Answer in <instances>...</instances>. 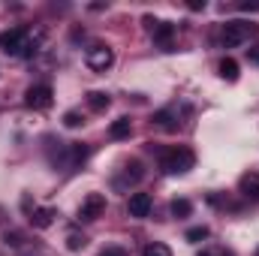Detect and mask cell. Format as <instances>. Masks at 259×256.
<instances>
[{"mask_svg":"<svg viewBox=\"0 0 259 256\" xmlns=\"http://www.w3.org/2000/svg\"><path fill=\"white\" fill-rule=\"evenodd\" d=\"M154 124H157L160 130H166V133H175L181 121H178V115H175L172 109H163V112H157V115H154Z\"/></svg>","mask_w":259,"mask_h":256,"instance_id":"cell-13","label":"cell"},{"mask_svg":"<svg viewBox=\"0 0 259 256\" xmlns=\"http://www.w3.org/2000/svg\"><path fill=\"white\" fill-rule=\"evenodd\" d=\"M190 9H193V12H199V9H205V0H202V3H199V0H193V3H190Z\"/></svg>","mask_w":259,"mask_h":256,"instance_id":"cell-26","label":"cell"},{"mask_svg":"<svg viewBox=\"0 0 259 256\" xmlns=\"http://www.w3.org/2000/svg\"><path fill=\"white\" fill-rule=\"evenodd\" d=\"M55 217H58L55 208H33V211H30V226H33V229H49V226L55 223Z\"/></svg>","mask_w":259,"mask_h":256,"instance_id":"cell-12","label":"cell"},{"mask_svg":"<svg viewBox=\"0 0 259 256\" xmlns=\"http://www.w3.org/2000/svg\"><path fill=\"white\" fill-rule=\"evenodd\" d=\"M199 256H232L229 250H223V247H211V250H202Z\"/></svg>","mask_w":259,"mask_h":256,"instance_id":"cell-23","label":"cell"},{"mask_svg":"<svg viewBox=\"0 0 259 256\" xmlns=\"http://www.w3.org/2000/svg\"><path fill=\"white\" fill-rule=\"evenodd\" d=\"M142 256H172V250L166 244H160V241H151V244H145Z\"/></svg>","mask_w":259,"mask_h":256,"instance_id":"cell-19","label":"cell"},{"mask_svg":"<svg viewBox=\"0 0 259 256\" xmlns=\"http://www.w3.org/2000/svg\"><path fill=\"white\" fill-rule=\"evenodd\" d=\"M169 211H172V217H190V211H193V205H190V199H172V205H169Z\"/></svg>","mask_w":259,"mask_h":256,"instance_id":"cell-16","label":"cell"},{"mask_svg":"<svg viewBox=\"0 0 259 256\" xmlns=\"http://www.w3.org/2000/svg\"><path fill=\"white\" fill-rule=\"evenodd\" d=\"M106 214V196L103 193H88L78 205V223H94Z\"/></svg>","mask_w":259,"mask_h":256,"instance_id":"cell-5","label":"cell"},{"mask_svg":"<svg viewBox=\"0 0 259 256\" xmlns=\"http://www.w3.org/2000/svg\"><path fill=\"white\" fill-rule=\"evenodd\" d=\"M145 27L154 36V42L163 46V52H172V39H175V24L172 21H157V18L145 15Z\"/></svg>","mask_w":259,"mask_h":256,"instance_id":"cell-7","label":"cell"},{"mask_svg":"<svg viewBox=\"0 0 259 256\" xmlns=\"http://www.w3.org/2000/svg\"><path fill=\"white\" fill-rule=\"evenodd\" d=\"M238 193H241L244 199L259 202V172H244L241 181H238Z\"/></svg>","mask_w":259,"mask_h":256,"instance_id":"cell-10","label":"cell"},{"mask_svg":"<svg viewBox=\"0 0 259 256\" xmlns=\"http://www.w3.org/2000/svg\"><path fill=\"white\" fill-rule=\"evenodd\" d=\"M217 69H220V75H223L226 81H238V64H235L232 58H223Z\"/></svg>","mask_w":259,"mask_h":256,"instance_id":"cell-17","label":"cell"},{"mask_svg":"<svg viewBox=\"0 0 259 256\" xmlns=\"http://www.w3.org/2000/svg\"><path fill=\"white\" fill-rule=\"evenodd\" d=\"M18 256H36V253H33L30 247H27V250H21V253H18Z\"/></svg>","mask_w":259,"mask_h":256,"instance_id":"cell-27","label":"cell"},{"mask_svg":"<svg viewBox=\"0 0 259 256\" xmlns=\"http://www.w3.org/2000/svg\"><path fill=\"white\" fill-rule=\"evenodd\" d=\"M250 36H253V24L250 21H226L223 24V33H220V39H223L226 49H238Z\"/></svg>","mask_w":259,"mask_h":256,"instance_id":"cell-3","label":"cell"},{"mask_svg":"<svg viewBox=\"0 0 259 256\" xmlns=\"http://www.w3.org/2000/svg\"><path fill=\"white\" fill-rule=\"evenodd\" d=\"M3 241H6V244H12V247H21V232H6V235H3Z\"/></svg>","mask_w":259,"mask_h":256,"instance_id":"cell-22","label":"cell"},{"mask_svg":"<svg viewBox=\"0 0 259 256\" xmlns=\"http://www.w3.org/2000/svg\"><path fill=\"white\" fill-rule=\"evenodd\" d=\"M145 178V169H142V163L139 160H130L127 166H124V175L121 178H115V187L121 190V187H133V184H139Z\"/></svg>","mask_w":259,"mask_h":256,"instance_id":"cell-9","label":"cell"},{"mask_svg":"<svg viewBox=\"0 0 259 256\" xmlns=\"http://www.w3.org/2000/svg\"><path fill=\"white\" fill-rule=\"evenodd\" d=\"M208 235H211V229H208V226H193V229H187V235H184V238H187L190 244H199V241H205Z\"/></svg>","mask_w":259,"mask_h":256,"instance_id":"cell-18","label":"cell"},{"mask_svg":"<svg viewBox=\"0 0 259 256\" xmlns=\"http://www.w3.org/2000/svg\"><path fill=\"white\" fill-rule=\"evenodd\" d=\"M151 208H154V202H151L148 193H133L127 199V214L136 217V220H145V217L151 214Z\"/></svg>","mask_w":259,"mask_h":256,"instance_id":"cell-8","label":"cell"},{"mask_svg":"<svg viewBox=\"0 0 259 256\" xmlns=\"http://www.w3.org/2000/svg\"><path fill=\"white\" fill-rule=\"evenodd\" d=\"M196 166V154L190 148H172V151H166L163 157H160V169L166 172V175H184V172H190Z\"/></svg>","mask_w":259,"mask_h":256,"instance_id":"cell-2","label":"cell"},{"mask_svg":"<svg viewBox=\"0 0 259 256\" xmlns=\"http://www.w3.org/2000/svg\"><path fill=\"white\" fill-rule=\"evenodd\" d=\"M109 103H112V97L103 94V91H91V94H88V106H91L94 112H106Z\"/></svg>","mask_w":259,"mask_h":256,"instance_id":"cell-15","label":"cell"},{"mask_svg":"<svg viewBox=\"0 0 259 256\" xmlns=\"http://www.w3.org/2000/svg\"><path fill=\"white\" fill-rule=\"evenodd\" d=\"M247 58H250L253 64H259V49H250V52H247Z\"/></svg>","mask_w":259,"mask_h":256,"instance_id":"cell-25","label":"cell"},{"mask_svg":"<svg viewBox=\"0 0 259 256\" xmlns=\"http://www.w3.org/2000/svg\"><path fill=\"white\" fill-rule=\"evenodd\" d=\"M84 244H88V238H84L81 232H69V235H66V247H69V250H81Z\"/></svg>","mask_w":259,"mask_h":256,"instance_id":"cell-20","label":"cell"},{"mask_svg":"<svg viewBox=\"0 0 259 256\" xmlns=\"http://www.w3.org/2000/svg\"><path fill=\"white\" fill-rule=\"evenodd\" d=\"M52 103H55L52 84H30L24 91V106L33 109V112H46V109H52Z\"/></svg>","mask_w":259,"mask_h":256,"instance_id":"cell-4","label":"cell"},{"mask_svg":"<svg viewBox=\"0 0 259 256\" xmlns=\"http://www.w3.org/2000/svg\"><path fill=\"white\" fill-rule=\"evenodd\" d=\"M100 256H127V250H124V247H106Z\"/></svg>","mask_w":259,"mask_h":256,"instance_id":"cell-24","label":"cell"},{"mask_svg":"<svg viewBox=\"0 0 259 256\" xmlns=\"http://www.w3.org/2000/svg\"><path fill=\"white\" fill-rule=\"evenodd\" d=\"M81 124H84V118H81L78 112H66V115H64V127L75 130V127H81Z\"/></svg>","mask_w":259,"mask_h":256,"instance_id":"cell-21","label":"cell"},{"mask_svg":"<svg viewBox=\"0 0 259 256\" xmlns=\"http://www.w3.org/2000/svg\"><path fill=\"white\" fill-rule=\"evenodd\" d=\"M88 145H81V142H66V169H75V166H81L84 160H88Z\"/></svg>","mask_w":259,"mask_h":256,"instance_id":"cell-11","label":"cell"},{"mask_svg":"<svg viewBox=\"0 0 259 256\" xmlns=\"http://www.w3.org/2000/svg\"><path fill=\"white\" fill-rule=\"evenodd\" d=\"M130 133H133V121H130L127 115L118 118V121H112V127H109V136L112 139H127Z\"/></svg>","mask_w":259,"mask_h":256,"instance_id":"cell-14","label":"cell"},{"mask_svg":"<svg viewBox=\"0 0 259 256\" xmlns=\"http://www.w3.org/2000/svg\"><path fill=\"white\" fill-rule=\"evenodd\" d=\"M84 64L91 66L94 72H106L109 66L115 64V52H112L109 46H103V42H94V46H88V52H84Z\"/></svg>","mask_w":259,"mask_h":256,"instance_id":"cell-6","label":"cell"},{"mask_svg":"<svg viewBox=\"0 0 259 256\" xmlns=\"http://www.w3.org/2000/svg\"><path fill=\"white\" fill-rule=\"evenodd\" d=\"M39 42H42V33L36 30H27V27H12L6 33H0V49L12 58H33L39 52Z\"/></svg>","mask_w":259,"mask_h":256,"instance_id":"cell-1","label":"cell"}]
</instances>
